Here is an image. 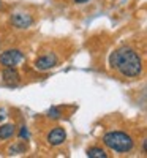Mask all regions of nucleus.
Listing matches in <instances>:
<instances>
[{"mask_svg":"<svg viewBox=\"0 0 147 158\" xmlns=\"http://www.w3.org/2000/svg\"><path fill=\"white\" fill-rule=\"evenodd\" d=\"M73 2H74V3H87L89 0H73Z\"/></svg>","mask_w":147,"mask_h":158,"instance_id":"15","label":"nucleus"},{"mask_svg":"<svg viewBox=\"0 0 147 158\" xmlns=\"http://www.w3.org/2000/svg\"><path fill=\"white\" fill-rule=\"evenodd\" d=\"M0 6H2V3H0Z\"/></svg>","mask_w":147,"mask_h":158,"instance_id":"16","label":"nucleus"},{"mask_svg":"<svg viewBox=\"0 0 147 158\" xmlns=\"http://www.w3.org/2000/svg\"><path fill=\"white\" fill-rule=\"evenodd\" d=\"M2 79L8 85H18L21 81L19 73L15 70V67H5V70L2 71Z\"/></svg>","mask_w":147,"mask_h":158,"instance_id":"6","label":"nucleus"},{"mask_svg":"<svg viewBox=\"0 0 147 158\" xmlns=\"http://www.w3.org/2000/svg\"><path fill=\"white\" fill-rule=\"evenodd\" d=\"M16 131V127L13 123H5L0 127V139H10Z\"/></svg>","mask_w":147,"mask_h":158,"instance_id":"8","label":"nucleus"},{"mask_svg":"<svg viewBox=\"0 0 147 158\" xmlns=\"http://www.w3.org/2000/svg\"><path fill=\"white\" fill-rule=\"evenodd\" d=\"M65 139H66V133H65V130L62 127H56L48 135V142L51 144V146H60V144L65 142Z\"/></svg>","mask_w":147,"mask_h":158,"instance_id":"5","label":"nucleus"},{"mask_svg":"<svg viewBox=\"0 0 147 158\" xmlns=\"http://www.w3.org/2000/svg\"><path fill=\"white\" fill-rule=\"evenodd\" d=\"M19 138H21V139H29V130H27V127H22V128H21Z\"/></svg>","mask_w":147,"mask_h":158,"instance_id":"12","label":"nucleus"},{"mask_svg":"<svg viewBox=\"0 0 147 158\" xmlns=\"http://www.w3.org/2000/svg\"><path fill=\"white\" fill-rule=\"evenodd\" d=\"M142 150H144V153H147V141L144 139V142H142Z\"/></svg>","mask_w":147,"mask_h":158,"instance_id":"14","label":"nucleus"},{"mask_svg":"<svg viewBox=\"0 0 147 158\" xmlns=\"http://www.w3.org/2000/svg\"><path fill=\"white\" fill-rule=\"evenodd\" d=\"M48 114H49V117H52V118H59V117H60V111H59V108H54V106H52V108L48 111Z\"/></svg>","mask_w":147,"mask_h":158,"instance_id":"11","label":"nucleus"},{"mask_svg":"<svg viewBox=\"0 0 147 158\" xmlns=\"http://www.w3.org/2000/svg\"><path fill=\"white\" fill-rule=\"evenodd\" d=\"M87 156L89 158H106L108 153L100 147H90V149H87Z\"/></svg>","mask_w":147,"mask_h":158,"instance_id":"9","label":"nucleus"},{"mask_svg":"<svg viewBox=\"0 0 147 158\" xmlns=\"http://www.w3.org/2000/svg\"><path fill=\"white\" fill-rule=\"evenodd\" d=\"M103 144L108 149L114 150V152H130L133 147H135V141L133 138L124 131H109L103 136Z\"/></svg>","mask_w":147,"mask_h":158,"instance_id":"2","label":"nucleus"},{"mask_svg":"<svg viewBox=\"0 0 147 158\" xmlns=\"http://www.w3.org/2000/svg\"><path fill=\"white\" fill-rule=\"evenodd\" d=\"M11 22L15 24L18 29H27L33 24V19H32L30 15H25V13H16V15L11 18Z\"/></svg>","mask_w":147,"mask_h":158,"instance_id":"7","label":"nucleus"},{"mask_svg":"<svg viewBox=\"0 0 147 158\" xmlns=\"http://www.w3.org/2000/svg\"><path fill=\"white\" fill-rule=\"evenodd\" d=\"M21 152H24V146L15 144L13 147H10V153H11V155H18V153H21Z\"/></svg>","mask_w":147,"mask_h":158,"instance_id":"10","label":"nucleus"},{"mask_svg":"<svg viewBox=\"0 0 147 158\" xmlns=\"http://www.w3.org/2000/svg\"><path fill=\"white\" fill-rule=\"evenodd\" d=\"M22 59H24V54L19 49H8L0 54V63L3 67H16L19 62H22Z\"/></svg>","mask_w":147,"mask_h":158,"instance_id":"3","label":"nucleus"},{"mask_svg":"<svg viewBox=\"0 0 147 158\" xmlns=\"http://www.w3.org/2000/svg\"><path fill=\"white\" fill-rule=\"evenodd\" d=\"M57 65V57L56 54H48V56H43L35 60V68L40 70V71H46V70H51Z\"/></svg>","mask_w":147,"mask_h":158,"instance_id":"4","label":"nucleus"},{"mask_svg":"<svg viewBox=\"0 0 147 158\" xmlns=\"http://www.w3.org/2000/svg\"><path fill=\"white\" fill-rule=\"evenodd\" d=\"M5 117H6V112H5L3 109H0V122H2V120H3Z\"/></svg>","mask_w":147,"mask_h":158,"instance_id":"13","label":"nucleus"},{"mask_svg":"<svg viewBox=\"0 0 147 158\" xmlns=\"http://www.w3.org/2000/svg\"><path fill=\"white\" fill-rule=\"evenodd\" d=\"M109 65L119 70L125 77H136L142 73V60L139 54L128 46H124L114 51L109 57Z\"/></svg>","mask_w":147,"mask_h":158,"instance_id":"1","label":"nucleus"}]
</instances>
